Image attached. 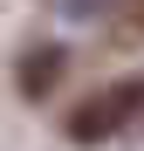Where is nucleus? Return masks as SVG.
<instances>
[{
	"label": "nucleus",
	"mask_w": 144,
	"mask_h": 151,
	"mask_svg": "<svg viewBox=\"0 0 144 151\" xmlns=\"http://www.w3.org/2000/svg\"><path fill=\"white\" fill-rule=\"evenodd\" d=\"M144 110V76H124V83H103L89 89L76 110H69V137L76 144H96V137H117L124 124Z\"/></svg>",
	"instance_id": "obj_1"
},
{
	"label": "nucleus",
	"mask_w": 144,
	"mask_h": 151,
	"mask_svg": "<svg viewBox=\"0 0 144 151\" xmlns=\"http://www.w3.org/2000/svg\"><path fill=\"white\" fill-rule=\"evenodd\" d=\"M62 62H69V55H62V48H48V41H41V48H28V55H21V69H14L21 96H48V89L62 83Z\"/></svg>",
	"instance_id": "obj_2"
},
{
	"label": "nucleus",
	"mask_w": 144,
	"mask_h": 151,
	"mask_svg": "<svg viewBox=\"0 0 144 151\" xmlns=\"http://www.w3.org/2000/svg\"><path fill=\"white\" fill-rule=\"evenodd\" d=\"M62 14H76V21H89V14H103V7H117V0H55Z\"/></svg>",
	"instance_id": "obj_3"
},
{
	"label": "nucleus",
	"mask_w": 144,
	"mask_h": 151,
	"mask_svg": "<svg viewBox=\"0 0 144 151\" xmlns=\"http://www.w3.org/2000/svg\"><path fill=\"white\" fill-rule=\"evenodd\" d=\"M130 21H137V28H144V0H137V7H130Z\"/></svg>",
	"instance_id": "obj_4"
}]
</instances>
